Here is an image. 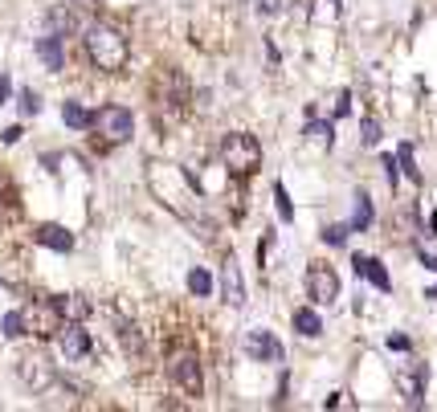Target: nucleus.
Wrapping results in <instances>:
<instances>
[{
  "instance_id": "nucleus-1",
  "label": "nucleus",
  "mask_w": 437,
  "mask_h": 412,
  "mask_svg": "<svg viewBox=\"0 0 437 412\" xmlns=\"http://www.w3.org/2000/svg\"><path fill=\"white\" fill-rule=\"evenodd\" d=\"M147 184H151V192L160 196L172 213H180L188 225L204 229V225H200V192H196V184L180 168H172V164H151Z\"/></svg>"
},
{
  "instance_id": "nucleus-2",
  "label": "nucleus",
  "mask_w": 437,
  "mask_h": 412,
  "mask_svg": "<svg viewBox=\"0 0 437 412\" xmlns=\"http://www.w3.org/2000/svg\"><path fill=\"white\" fill-rule=\"evenodd\" d=\"M86 57L102 73H119L127 66V37L115 24H90L86 29Z\"/></svg>"
},
{
  "instance_id": "nucleus-3",
  "label": "nucleus",
  "mask_w": 437,
  "mask_h": 412,
  "mask_svg": "<svg viewBox=\"0 0 437 412\" xmlns=\"http://www.w3.org/2000/svg\"><path fill=\"white\" fill-rule=\"evenodd\" d=\"M221 164L229 176H254L262 168V143L249 131H229L221 139Z\"/></svg>"
},
{
  "instance_id": "nucleus-4",
  "label": "nucleus",
  "mask_w": 437,
  "mask_h": 412,
  "mask_svg": "<svg viewBox=\"0 0 437 412\" xmlns=\"http://www.w3.org/2000/svg\"><path fill=\"white\" fill-rule=\"evenodd\" d=\"M90 131L95 135H102L106 143H127L131 135H135V119H131V111L127 106H102V111H95V119H90Z\"/></svg>"
},
{
  "instance_id": "nucleus-5",
  "label": "nucleus",
  "mask_w": 437,
  "mask_h": 412,
  "mask_svg": "<svg viewBox=\"0 0 437 412\" xmlns=\"http://www.w3.org/2000/svg\"><path fill=\"white\" fill-rule=\"evenodd\" d=\"M21 318H25V335H37V339H49V335L62 331V306L57 302H29Z\"/></svg>"
},
{
  "instance_id": "nucleus-6",
  "label": "nucleus",
  "mask_w": 437,
  "mask_h": 412,
  "mask_svg": "<svg viewBox=\"0 0 437 412\" xmlns=\"http://www.w3.org/2000/svg\"><path fill=\"white\" fill-rule=\"evenodd\" d=\"M307 294H311L315 306H331L340 298V274L327 262H311L307 266Z\"/></svg>"
},
{
  "instance_id": "nucleus-7",
  "label": "nucleus",
  "mask_w": 437,
  "mask_h": 412,
  "mask_svg": "<svg viewBox=\"0 0 437 412\" xmlns=\"http://www.w3.org/2000/svg\"><path fill=\"white\" fill-rule=\"evenodd\" d=\"M168 371H172V380L188 392V396H200V392H204V371H200V360H196L193 351H176Z\"/></svg>"
},
{
  "instance_id": "nucleus-8",
  "label": "nucleus",
  "mask_w": 437,
  "mask_h": 412,
  "mask_svg": "<svg viewBox=\"0 0 437 412\" xmlns=\"http://www.w3.org/2000/svg\"><path fill=\"white\" fill-rule=\"evenodd\" d=\"M242 347L254 364H282V343L274 331H249Z\"/></svg>"
},
{
  "instance_id": "nucleus-9",
  "label": "nucleus",
  "mask_w": 437,
  "mask_h": 412,
  "mask_svg": "<svg viewBox=\"0 0 437 412\" xmlns=\"http://www.w3.org/2000/svg\"><path fill=\"white\" fill-rule=\"evenodd\" d=\"M57 339H62V351H66V360H86V355H90V331L82 327V318H70V322H62Z\"/></svg>"
},
{
  "instance_id": "nucleus-10",
  "label": "nucleus",
  "mask_w": 437,
  "mask_h": 412,
  "mask_svg": "<svg viewBox=\"0 0 437 412\" xmlns=\"http://www.w3.org/2000/svg\"><path fill=\"white\" fill-rule=\"evenodd\" d=\"M221 290H225L229 306H245V278H242L237 257H225V266H221Z\"/></svg>"
},
{
  "instance_id": "nucleus-11",
  "label": "nucleus",
  "mask_w": 437,
  "mask_h": 412,
  "mask_svg": "<svg viewBox=\"0 0 437 412\" xmlns=\"http://www.w3.org/2000/svg\"><path fill=\"white\" fill-rule=\"evenodd\" d=\"M21 380L29 384V388H46L49 380H53V367H49V360L41 355V351H29L21 360Z\"/></svg>"
},
{
  "instance_id": "nucleus-12",
  "label": "nucleus",
  "mask_w": 437,
  "mask_h": 412,
  "mask_svg": "<svg viewBox=\"0 0 437 412\" xmlns=\"http://www.w3.org/2000/svg\"><path fill=\"white\" fill-rule=\"evenodd\" d=\"M356 274H364L368 282L376 286V290H392V278H389V269L380 266L376 257H356Z\"/></svg>"
},
{
  "instance_id": "nucleus-13",
  "label": "nucleus",
  "mask_w": 437,
  "mask_h": 412,
  "mask_svg": "<svg viewBox=\"0 0 437 412\" xmlns=\"http://www.w3.org/2000/svg\"><path fill=\"white\" fill-rule=\"evenodd\" d=\"M37 241L46 245V249H57V253H70L74 249V237L62 229V225H41V229H37Z\"/></svg>"
},
{
  "instance_id": "nucleus-14",
  "label": "nucleus",
  "mask_w": 437,
  "mask_h": 412,
  "mask_svg": "<svg viewBox=\"0 0 437 412\" xmlns=\"http://www.w3.org/2000/svg\"><path fill=\"white\" fill-rule=\"evenodd\" d=\"M37 57H41V62L49 66V70L57 73L62 66H66V57H62V37H57V33L41 37V41H37Z\"/></svg>"
},
{
  "instance_id": "nucleus-15",
  "label": "nucleus",
  "mask_w": 437,
  "mask_h": 412,
  "mask_svg": "<svg viewBox=\"0 0 437 412\" xmlns=\"http://www.w3.org/2000/svg\"><path fill=\"white\" fill-rule=\"evenodd\" d=\"M294 331H298L303 339H319V335H323V318H319L311 306H303V311H294Z\"/></svg>"
},
{
  "instance_id": "nucleus-16",
  "label": "nucleus",
  "mask_w": 437,
  "mask_h": 412,
  "mask_svg": "<svg viewBox=\"0 0 437 412\" xmlns=\"http://www.w3.org/2000/svg\"><path fill=\"white\" fill-rule=\"evenodd\" d=\"M401 392L409 404H421V392H425V367H413V371H401Z\"/></svg>"
},
{
  "instance_id": "nucleus-17",
  "label": "nucleus",
  "mask_w": 437,
  "mask_h": 412,
  "mask_svg": "<svg viewBox=\"0 0 437 412\" xmlns=\"http://www.w3.org/2000/svg\"><path fill=\"white\" fill-rule=\"evenodd\" d=\"M307 143H315L319 151H331V143H335V131H331V122H323V119H311V122H307Z\"/></svg>"
},
{
  "instance_id": "nucleus-18",
  "label": "nucleus",
  "mask_w": 437,
  "mask_h": 412,
  "mask_svg": "<svg viewBox=\"0 0 437 412\" xmlns=\"http://www.w3.org/2000/svg\"><path fill=\"white\" fill-rule=\"evenodd\" d=\"M62 119H66V127H70V131H86L95 115H90L86 106H78V102H66V106H62Z\"/></svg>"
},
{
  "instance_id": "nucleus-19",
  "label": "nucleus",
  "mask_w": 437,
  "mask_h": 412,
  "mask_svg": "<svg viewBox=\"0 0 437 412\" xmlns=\"http://www.w3.org/2000/svg\"><path fill=\"white\" fill-rule=\"evenodd\" d=\"M188 290H193L196 298H209V294H213V274H209L204 266L188 269Z\"/></svg>"
},
{
  "instance_id": "nucleus-20",
  "label": "nucleus",
  "mask_w": 437,
  "mask_h": 412,
  "mask_svg": "<svg viewBox=\"0 0 437 412\" xmlns=\"http://www.w3.org/2000/svg\"><path fill=\"white\" fill-rule=\"evenodd\" d=\"M368 225H372V200L360 192V196H356V217H352L347 229H368Z\"/></svg>"
},
{
  "instance_id": "nucleus-21",
  "label": "nucleus",
  "mask_w": 437,
  "mask_h": 412,
  "mask_svg": "<svg viewBox=\"0 0 437 412\" xmlns=\"http://www.w3.org/2000/svg\"><path fill=\"white\" fill-rule=\"evenodd\" d=\"M274 204H278V217L291 225V220H294V204H291V196H286V188H282V184H274Z\"/></svg>"
},
{
  "instance_id": "nucleus-22",
  "label": "nucleus",
  "mask_w": 437,
  "mask_h": 412,
  "mask_svg": "<svg viewBox=\"0 0 437 412\" xmlns=\"http://www.w3.org/2000/svg\"><path fill=\"white\" fill-rule=\"evenodd\" d=\"M62 306V315H70V318H86V311H90V302L86 298H78V294H70L66 302H57Z\"/></svg>"
},
{
  "instance_id": "nucleus-23",
  "label": "nucleus",
  "mask_w": 437,
  "mask_h": 412,
  "mask_svg": "<svg viewBox=\"0 0 437 412\" xmlns=\"http://www.w3.org/2000/svg\"><path fill=\"white\" fill-rule=\"evenodd\" d=\"M396 159H401V168H405V176H409V180H421V171H417V164H413V147L409 143H401V151H396Z\"/></svg>"
},
{
  "instance_id": "nucleus-24",
  "label": "nucleus",
  "mask_w": 437,
  "mask_h": 412,
  "mask_svg": "<svg viewBox=\"0 0 437 412\" xmlns=\"http://www.w3.org/2000/svg\"><path fill=\"white\" fill-rule=\"evenodd\" d=\"M17 335H25V318L21 311H8L4 315V339H17Z\"/></svg>"
},
{
  "instance_id": "nucleus-25",
  "label": "nucleus",
  "mask_w": 437,
  "mask_h": 412,
  "mask_svg": "<svg viewBox=\"0 0 437 412\" xmlns=\"http://www.w3.org/2000/svg\"><path fill=\"white\" fill-rule=\"evenodd\" d=\"M323 241H327V245H343V241H347V225H327V229H323Z\"/></svg>"
},
{
  "instance_id": "nucleus-26",
  "label": "nucleus",
  "mask_w": 437,
  "mask_h": 412,
  "mask_svg": "<svg viewBox=\"0 0 437 412\" xmlns=\"http://www.w3.org/2000/svg\"><path fill=\"white\" fill-rule=\"evenodd\" d=\"M21 111L25 115H37L41 111V98L33 94V90H21Z\"/></svg>"
},
{
  "instance_id": "nucleus-27",
  "label": "nucleus",
  "mask_w": 437,
  "mask_h": 412,
  "mask_svg": "<svg viewBox=\"0 0 437 412\" xmlns=\"http://www.w3.org/2000/svg\"><path fill=\"white\" fill-rule=\"evenodd\" d=\"M376 139H380V122H376V119H364V143L372 147Z\"/></svg>"
},
{
  "instance_id": "nucleus-28",
  "label": "nucleus",
  "mask_w": 437,
  "mask_h": 412,
  "mask_svg": "<svg viewBox=\"0 0 437 412\" xmlns=\"http://www.w3.org/2000/svg\"><path fill=\"white\" fill-rule=\"evenodd\" d=\"M254 4H258V13H266V17L282 13V0H254Z\"/></svg>"
},
{
  "instance_id": "nucleus-29",
  "label": "nucleus",
  "mask_w": 437,
  "mask_h": 412,
  "mask_svg": "<svg viewBox=\"0 0 437 412\" xmlns=\"http://www.w3.org/2000/svg\"><path fill=\"white\" fill-rule=\"evenodd\" d=\"M352 111V94L343 90V94H335V115H347Z\"/></svg>"
},
{
  "instance_id": "nucleus-30",
  "label": "nucleus",
  "mask_w": 437,
  "mask_h": 412,
  "mask_svg": "<svg viewBox=\"0 0 437 412\" xmlns=\"http://www.w3.org/2000/svg\"><path fill=\"white\" fill-rule=\"evenodd\" d=\"M70 8H74V13H95L98 0H70Z\"/></svg>"
},
{
  "instance_id": "nucleus-31",
  "label": "nucleus",
  "mask_w": 437,
  "mask_h": 412,
  "mask_svg": "<svg viewBox=\"0 0 437 412\" xmlns=\"http://www.w3.org/2000/svg\"><path fill=\"white\" fill-rule=\"evenodd\" d=\"M396 171H401V168H396V159H392V155H384V176H389L392 188H396Z\"/></svg>"
},
{
  "instance_id": "nucleus-32",
  "label": "nucleus",
  "mask_w": 437,
  "mask_h": 412,
  "mask_svg": "<svg viewBox=\"0 0 437 412\" xmlns=\"http://www.w3.org/2000/svg\"><path fill=\"white\" fill-rule=\"evenodd\" d=\"M8 94H13V82H8V78H0V106H8Z\"/></svg>"
},
{
  "instance_id": "nucleus-33",
  "label": "nucleus",
  "mask_w": 437,
  "mask_h": 412,
  "mask_svg": "<svg viewBox=\"0 0 437 412\" xmlns=\"http://www.w3.org/2000/svg\"><path fill=\"white\" fill-rule=\"evenodd\" d=\"M389 347H392V351H409V339H405V335H392Z\"/></svg>"
},
{
  "instance_id": "nucleus-34",
  "label": "nucleus",
  "mask_w": 437,
  "mask_h": 412,
  "mask_svg": "<svg viewBox=\"0 0 437 412\" xmlns=\"http://www.w3.org/2000/svg\"><path fill=\"white\" fill-rule=\"evenodd\" d=\"M25 131L21 127H17V122H13V127H8V131H4V143H17V139H21Z\"/></svg>"
}]
</instances>
